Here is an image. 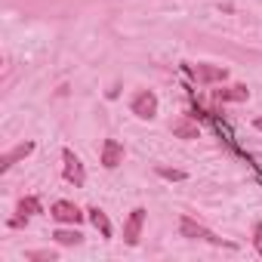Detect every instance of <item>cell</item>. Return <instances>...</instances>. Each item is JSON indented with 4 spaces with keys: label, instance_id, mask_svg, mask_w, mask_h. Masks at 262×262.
I'll use <instances>...</instances> for the list:
<instances>
[{
    "label": "cell",
    "instance_id": "16",
    "mask_svg": "<svg viewBox=\"0 0 262 262\" xmlns=\"http://www.w3.org/2000/svg\"><path fill=\"white\" fill-rule=\"evenodd\" d=\"M28 259H50V262H53L56 253H53V250H34V253H28Z\"/></svg>",
    "mask_w": 262,
    "mask_h": 262
},
{
    "label": "cell",
    "instance_id": "10",
    "mask_svg": "<svg viewBox=\"0 0 262 262\" xmlns=\"http://www.w3.org/2000/svg\"><path fill=\"white\" fill-rule=\"evenodd\" d=\"M86 216H90V222L102 231V237H111V222H108V216H105L99 207H90V210H86Z\"/></svg>",
    "mask_w": 262,
    "mask_h": 262
},
{
    "label": "cell",
    "instance_id": "15",
    "mask_svg": "<svg viewBox=\"0 0 262 262\" xmlns=\"http://www.w3.org/2000/svg\"><path fill=\"white\" fill-rule=\"evenodd\" d=\"M253 244H256V253L262 256V222L253 225Z\"/></svg>",
    "mask_w": 262,
    "mask_h": 262
},
{
    "label": "cell",
    "instance_id": "1",
    "mask_svg": "<svg viewBox=\"0 0 262 262\" xmlns=\"http://www.w3.org/2000/svg\"><path fill=\"white\" fill-rule=\"evenodd\" d=\"M179 234H182V237H191V241H207V244H213V247H228V250H234V244L222 241L219 234H213L207 225L194 222L191 216H182V219H179Z\"/></svg>",
    "mask_w": 262,
    "mask_h": 262
},
{
    "label": "cell",
    "instance_id": "13",
    "mask_svg": "<svg viewBox=\"0 0 262 262\" xmlns=\"http://www.w3.org/2000/svg\"><path fill=\"white\" fill-rule=\"evenodd\" d=\"M53 241L62 244V247H77V244H83V234H80V231H65V228H59V231L53 234Z\"/></svg>",
    "mask_w": 262,
    "mask_h": 262
},
{
    "label": "cell",
    "instance_id": "6",
    "mask_svg": "<svg viewBox=\"0 0 262 262\" xmlns=\"http://www.w3.org/2000/svg\"><path fill=\"white\" fill-rule=\"evenodd\" d=\"M123 164V145L117 139H105L102 142V167L105 170H114Z\"/></svg>",
    "mask_w": 262,
    "mask_h": 262
},
{
    "label": "cell",
    "instance_id": "14",
    "mask_svg": "<svg viewBox=\"0 0 262 262\" xmlns=\"http://www.w3.org/2000/svg\"><path fill=\"white\" fill-rule=\"evenodd\" d=\"M158 176H164V179H173V182H182V179H188V173H182V170H170V167H158Z\"/></svg>",
    "mask_w": 262,
    "mask_h": 262
},
{
    "label": "cell",
    "instance_id": "8",
    "mask_svg": "<svg viewBox=\"0 0 262 262\" xmlns=\"http://www.w3.org/2000/svg\"><path fill=\"white\" fill-rule=\"evenodd\" d=\"M194 74H198L201 83H219V80L228 77V71H225V68H216V65H198Z\"/></svg>",
    "mask_w": 262,
    "mask_h": 262
},
{
    "label": "cell",
    "instance_id": "17",
    "mask_svg": "<svg viewBox=\"0 0 262 262\" xmlns=\"http://www.w3.org/2000/svg\"><path fill=\"white\" fill-rule=\"evenodd\" d=\"M253 126H256V129H262V117H256V120H253Z\"/></svg>",
    "mask_w": 262,
    "mask_h": 262
},
{
    "label": "cell",
    "instance_id": "2",
    "mask_svg": "<svg viewBox=\"0 0 262 262\" xmlns=\"http://www.w3.org/2000/svg\"><path fill=\"white\" fill-rule=\"evenodd\" d=\"M129 111H133L139 120H155L158 117V96L151 90H139L133 99H129Z\"/></svg>",
    "mask_w": 262,
    "mask_h": 262
},
{
    "label": "cell",
    "instance_id": "7",
    "mask_svg": "<svg viewBox=\"0 0 262 262\" xmlns=\"http://www.w3.org/2000/svg\"><path fill=\"white\" fill-rule=\"evenodd\" d=\"M34 151V142H22V145H16V148H10L4 158H0V173H7V170H13V164H19L22 158H28Z\"/></svg>",
    "mask_w": 262,
    "mask_h": 262
},
{
    "label": "cell",
    "instance_id": "4",
    "mask_svg": "<svg viewBox=\"0 0 262 262\" xmlns=\"http://www.w3.org/2000/svg\"><path fill=\"white\" fill-rule=\"evenodd\" d=\"M145 207H136L133 213L126 216V225H123V241L129 244V247H136L139 244V234H142V225H145Z\"/></svg>",
    "mask_w": 262,
    "mask_h": 262
},
{
    "label": "cell",
    "instance_id": "9",
    "mask_svg": "<svg viewBox=\"0 0 262 262\" xmlns=\"http://www.w3.org/2000/svg\"><path fill=\"white\" fill-rule=\"evenodd\" d=\"M216 99L219 102H247L250 99V90L247 86H225V90H216Z\"/></svg>",
    "mask_w": 262,
    "mask_h": 262
},
{
    "label": "cell",
    "instance_id": "5",
    "mask_svg": "<svg viewBox=\"0 0 262 262\" xmlns=\"http://www.w3.org/2000/svg\"><path fill=\"white\" fill-rule=\"evenodd\" d=\"M50 216H53L56 222H68V225H77V222L83 219L80 207H77V204H71V201H56V204L50 207Z\"/></svg>",
    "mask_w": 262,
    "mask_h": 262
},
{
    "label": "cell",
    "instance_id": "3",
    "mask_svg": "<svg viewBox=\"0 0 262 262\" xmlns=\"http://www.w3.org/2000/svg\"><path fill=\"white\" fill-rule=\"evenodd\" d=\"M62 161H65V182H71L74 188H80L86 182V170H83L80 158L71 148H62Z\"/></svg>",
    "mask_w": 262,
    "mask_h": 262
},
{
    "label": "cell",
    "instance_id": "11",
    "mask_svg": "<svg viewBox=\"0 0 262 262\" xmlns=\"http://www.w3.org/2000/svg\"><path fill=\"white\" fill-rule=\"evenodd\" d=\"M173 133H176L179 139H198V133H201V129H198V123H194L191 117H182V120L173 126Z\"/></svg>",
    "mask_w": 262,
    "mask_h": 262
},
{
    "label": "cell",
    "instance_id": "12",
    "mask_svg": "<svg viewBox=\"0 0 262 262\" xmlns=\"http://www.w3.org/2000/svg\"><path fill=\"white\" fill-rule=\"evenodd\" d=\"M19 213H22V216H37V213H43V204H40V198H34V194L22 198V201H19Z\"/></svg>",
    "mask_w": 262,
    "mask_h": 262
}]
</instances>
